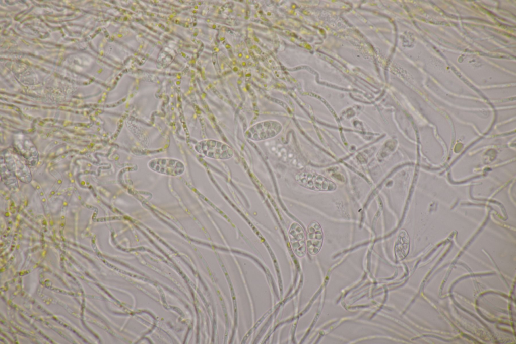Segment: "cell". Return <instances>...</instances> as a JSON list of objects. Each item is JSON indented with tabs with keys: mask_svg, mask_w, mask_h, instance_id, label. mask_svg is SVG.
I'll return each mask as SVG.
<instances>
[{
	"mask_svg": "<svg viewBox=\"0 0 516 344\" xmlns=\"http://www.w3.org/2000/svg\"><path fill=\"white\" fill-rule=\"evenodd\" d=\"M409 247V235L405 230H402L399 233L395 243V254L398 261L402 260L407 256Z\"/></svg>",
	"mask_w": 516,
	"mask_h": 344,
	"instance_id": "cell-6",
	"label": "cell"
},
{
	"mask_svg": "<svg viewBox=\"0 0 516 344\" xmlns=\"http://www.w3.org/2000/svg\"><path fill=\"white\" fill-rule=\"evenodd\" d=\"M302 186L315 191H332L336 189L335 184L324 177L310 173H302L296 177Z\"/></svg>",
	"mask_w": 516,
	"mask_h": 344,
	"instance_id": "cell-2",
	"label": "cell"
},
{
	"mask_svg": "<svg viewBox=\"0 0 516 344\" xmlns=\"http://www.w3.org/2000/svg\"><path fill=\"white\" fill-rule=\"evenodd\" d=\"M282 129L281 124L275 121H266L255 124L246 133L247 137L253 140H261L275 137Z\"/></svg>",
	"mask_w": 516,
	"mask_h": 344,
	"instance_id": "cell-1",
	"label": "cell"
},
{
	"mask_svg": "<svg viewBox=\"0 0 516 344\" xmlns=\"http://www.w3.org/2000/svg\"><path fill=\"white\" fill-rule=\"evenodd\" d=\"M323 242V232L319 224L313 221L309 225L306 234V246L311 255L317 254Z\"/></svg>",
	"mask_w": 516,
	"mask_h": 344,
	"instance_id": "cell-4",
	"label": "cell"
},
{
	"mask_svg": "<svg viewBox=\"0 0 516 344\" xmlns=\"http://www.w3.org/2000/svg\"><path fill=\"white\" fill-rule=\"evenodd\" d=\"M200 152L208 157L220 159H229L233 154L232 149L229 146L214 140L202 142Z\"/></svg>",
	"mask_w": 516,
	"mask_h": 344,
	"instance_id": "cell-3",
	"label": "cell"
},
{
	"mask_svg": "<svg viewBox=\"0 0 516 344\" xmlns=\"http://www.w3.org/2000/svg\"><path fill=\"white\" fill-rule=\"evenodd\" d=\"M289 236L293 250L300 257L305 255L306 251L305 234L302 228L297 223H293L290 229Z\"/></svg>",
	"mask_w": 516,
	"mask_h": 344,
	"instance_id": "cell-5",
	"label": "cell"
}]
</instances>
